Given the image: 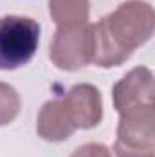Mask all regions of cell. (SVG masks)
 I'll use <instances>...</instances> for the list:
<instances>
[{
	"mask_svg": "<svg viewBox=\"0 0 155 157\" xmlns=\"http://www.w3.org/2000/svg\"><path fill=\"white\" fill-rule=\"evenodd\" d=\"M20 112V97L17 90L6 82H0V126L13 122Z\"/></svg>",
	"mask_w": 155,
	"mask_h": 157,
	"instance_id": "cell-9",
	"label": "cell"
},
{
	"mask_svg": "<svg viewBox=\"0 0 155 157\" xmlns=\"http://www.w3.org/2000/svg\"><path fill=\"white\" fill-rule=\"evenodd\" d=\"M146 104H153V73L150 68L139 66L113 86V106L120 113Z\"/></svg>",
	"mask_w": 155,
	"mask_h": 157,
	"instance_id": "cell-6",
	"label": "cell"
},
{
	"mask_svg": "<svg viewBox=\"0 0 155 157\" xmlns=\"http://www.w3.org/2000/svg\"><path fill=\"white\" fill-rule=\"evenodd\" d=\"M40 26L20 15L0 18V70H17L28 64L39 49Z\"/></svg>",
	"mask_w": 155,
	"mask_h": 157,
	"instance_id": "cell-2",
	"label": "cell"
},
{
	"mask_svg": "<svg viewBox=\"0 0 155 157\" xmlns=\"http://www.w3.org/2000/svg\"><path fill=\"white\" fill-rule=\"evenodd\" d=\"M49 15L59 28L84 26L89 18V0H49Z\"/></svg>",
	"mask_w": 155,
	"mask_h": 157,
	"instance_id": "cell-8",
	"label": "cell"
},
{
	"mask_svg": "<svg viewBox=\"0 0 155 157\" xmlns=\"http://www.w3.org/2000/svg\"><path fill=\"white\" fill-rule=\"evenodd\" d=\"M91 24L59 28L49 46V59L59 70L75 71L91 62Z\"/></svg>",
	"mask_w": 155,
	"mask_h": 157,
	"instance_id": "cell-4",
	"label": "cell"
},
{
	"mask_svg": "<svg viewBox=\"0 0 155 157\" xmlns=\"http://www.w3.org/2000/svg\"><path fill=\"white\" fill-rule=\"evenodd\" d=\"M153 7L142 0H128L113 13L91 24V62L100 68L120 66L153 35Z\"/></svg>",
	"mask_w": 155,
	"mask_h": 157,
	"instance_id": "cell-1",
	"label": "cell"
},
{
	"mask_svg": "<svg viewBox=\"0 0 155 157\" xmlns=\"http://www.w3.org/2000/svg\"><path fill=\"white\" fill-rule=\"evenodd\" d=\"M37 132L42 139H46L49 143L66 141L75 132V126L71 124L60 99L47 101L42 106L39 119H37Z\"/></svg>",
	"mask_w": 155,
	"mask_h": 157,
	"instance_id": "cell-7",
	"label": "cell"
},
{
	"mask_svg": "<svg viewBox=\"0 0 155 157\" xmlns=\"http://www.w3.org/2000/svg\"><path fill=\"white\" fill-rule=\"evenodd\" d=\"M155 104L120 112L113 152L117 157H155Z\"/></svg>",
	"mask_w": 155,
	"mask_h": 157,
	"instance_id": "cell-3",
	"label": "cell"
},
{
	"mask_svg": "<svg viewBox=\"0 0 155 157\" xmlns=\"http://www.w3.org/2000/svg\"><path fill=\"white\" fill-rule=\"evenodd\" d=\"M60 101L75 130H89L102 121V95L93 84H75Z\"/></svg>",
	"mask_w": 155,
	"mask_h": 157,
	"instance_id": "cell-5",
	"label": "cell"
},
{
	"mask_svg": "<svg viewBox=\"0 0 155 157\" xmlns=\"http://www.w3.org/2000/svg\"><path fill=\"white\" fill-rule=\"evenodd\" d=\"M71 157H112V152L108 146H104L100 143H86V144L78 146L71 154Z\"/></svg>",
	"mask_w": 155,
	"mask_h": 157,
	"instance_id": "cell-10",
	"label": "cell"
}]
</instances>
